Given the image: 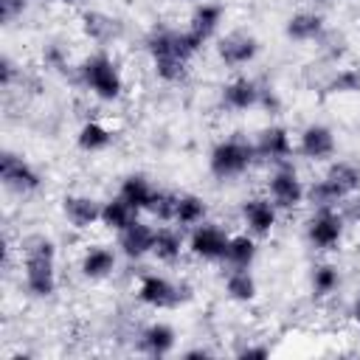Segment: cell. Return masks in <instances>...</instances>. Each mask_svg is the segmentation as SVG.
Masks as SVG:
<instances>
[{"label": "cell", "mask_w": 360, "mask_h": 360, "mask_svg": "<svg viewBox=\"0 0 360 360\" xmlns=\"http://www.w3.org/2000/svg\"><path fill=\"white\" fill-rule=\"evenodd\" d=\"M323 90L329 96H354V93H360V70L357 68H338L326 79Z\"/></svg>", "instance_id": "31"}, {"label": "cell", "mask_w": 360, "mask_h": 360, "mask_svg": "<svg viewBox=\"0 0 360 360\" xmlns=\"http://www.w3.org/2000/svg\"><path fill=\"white\" fill-rule=\"evenodd\" d=\"M214 352L211 349H205V346H197V349H188V352H183V357L186 360H194V357H211Z\"/></svg>", "instance_id": "39"}, {"label": "cell", "mask_w": 360, "mask_h": 360, "mask_svg": "<svg viewBox=\"0 0 360 360\" xmlns=\"http://www.w3.org/2000/svg\"><path fill=\"white\" fill-rule=\"evenodd\" d=\"M152 248H155V225H149L143 219H135L132 225H127L118 233V253L127 256L129 262L152 256Z\"/></svg>", "instance_id": "17"}, {"label": "cell", "mask_w": 360, "mask_h": 360, "mask_svg": "<svg viewBox=\"0 0 360 360\" xmlns=\"http://www.w3.org/2000/svg\"><path fill=\"white\" fill-rule=\"evenodd\" d=\"M262 51V42L250 31H228L225 37L217 39V59L225 68H245L250 65Z\"/></svg>", "instance_id": "11"}, {"label": "cell", "mask_w": 360, "mask_h": 360, "mask_svg": "<svg viewBox=\"0 0 360 360\" xmlns=\"http://www.w3.org/2000/svg\"><path fill=\"white\" fill-rule=\"evenodd\" d=\"M186 250V236H183V228H177L174 222L172 225H158L155 228V248H152V256L163 264H174L183 259Z\"/></svg>", "instance_id": "19"}, {"label": "cell", "mask_w": 360, "mask_h": 360, "mask_svg": "<svg viewBox=\"0 0 360 360\" xmlns=\"http://www.w3.org/2000/svg\"><path fill=\"white\" fill-rule=\"evenodd\" d=\"M135 298L141 307L163 312V309H177L186 301H191V284L174 281L163 273H143L135 284Z\"/></svg>", "instance_id": "4"}, {"label": "cell", "mask_w": 360, "mask_h": 360, "mask_svg": "<svg viewBox=\"0 0 360 360\" xmlns=\"http://www.w3.org/2000/svg\"><path fill=\"white\" fill-rule=\"evenodd\" d=\"M338 287H340V270H338V264L318 262L312 267V273H309V292H312V298L323 301V298L335 295Z\"/></svg>", "instance_id": "28"}, {"label": "cell", "mask_w": 360, "mask_h": 360, "mask_svg": "<svg viewBox=\"0 0 360 360\" xmlns=\"http://www.w3.org/2000/svg\"><path fill=\"white\" fill-rule=\"evenodd\" d=\"M112 141H115V132H112L104 121H96V118L84 121V124L76 129V146H79L84 155H98V152L110 149Z\"/></svg>", "instance_id": "23"}, {"label": "cell", "mask_w": 360, "mask_h": 360, "mask_svg": "<svg viewBox=\"0 0 360 360\" xmlns=\"http://www.w3.org/2000/svg\"><path fill=\"white\" fill-rule=\"evenodd\" d=\"M138 219V211L121 197V194H115V197H110V200H104L101 202V225L107 228V231H112V233H121L127 225H132Z\"/></svg>", "instance_id": "27"}, {"label": "cell", "mask_w": 360, "mask_h": 360, "mask_svg": "<svg viewBox=\"0 0 360 360\" xmlns=\"http://www.w3.org/2000/svg\"><path fill=\"white\" fill-rule=\"evenodd\" d=\"M262 87L256 79L250 76H233L228 79L222 87H219V104L228 110V112H248V110H256L259 101H262Z\"/></svg>", "instance_id": "12"}, {"label": "cell", "mask_w": 360, "mask_h": 360, "mask_svg": "<svg viewBox=\"0 0 360 360\" xmlns=\"http://www.w3.org/2000/svg\"><path fill=\"white\" fill-rule=\"evenodd\" d=\"M239 217H242L245 231L253 233L256 239L270 236L276 231V225H278V208H276V202L267 194L245 197L242 205H239Z\"/></svg>", "instance_id": "9"}, {"label": "cell", "mask_w": 360, "mask_h": 360, "mask_svg": "<svg viewBox=\"0 0 360 360\" xmlns=\"http://www.w3.org/2000/svg\"><path fill=\"white\" fill-rule=\"evenodd\" d=\"M28 3L31 0H0V20H3V25H11L17 17H22Z\"/></svg>", "instance_id": "35"}, {"label": "cell", "mask_w": 360, "mask_h": 360, "mask_svg": "<svg viewBox=\"0 0 360 360\" xmlns=\"http://www.w3.org/2000/svg\"><path fill=\"white\" fill-rule=\"evenodd\" d=\"M183 3H191V0H183Z\"/></svg>", "instance_id": "44"}, {"label": "cell", "mask_w": 360, "mask_h": 360, "mask_svg": "<svg viewBox=\"0 0 360 360\" xmlns=\"http://www.w3.org/2000/svg\"><path fill=\"white\" fill-rule=\"evenodd\" d=\"M354 217L360 219V191H357V200H354Z\"/></svg>", "instance_id": "41"}, {"label": "cell", "mask_w": 360, "mask_h": 360, "mask_svg": "<svg viewBox=\"0 0 360 360\" xmlns=\"http://www.w3.org/2000/svg\"><path fill=\"white\" fill-rule=\"evenodd\" d=\"M346 200V194L326 177V174H321L318 180H312L309 186H307V202L312 205V208H323V205H340Z\"/></svg>", "instance_id": "30"}, {"label": "cell", "mask_w": 360, "mask_h": 360, "mask_svg": "<svg viewBox=\"0 0 360 360\" xmlns=\"http://www.w3.org/2000/svg\"><path fill=\"white\" fill-rule=\"evenodd\" d=\"M236 357H270V346L267 343H245L236 349Z\"/></svg>", "instance_id": "37"}, {"label": "cell", "mask_w": 360, "mask_h": 360, "mask_svg": "<svg viewBox=\"0 0 360 360\" xmlns=\"http://www.w3.org/2000/svg\"><path fill=\"white\" fill-rule=\"evenodd\" d=\"M256 256H259V239L253 233L242 231V233H231L222 262L228 267H245V270H250L253 262H256Z\"/></svg>", "instance_id": "25"}, {"label": "cell", "mask_w": 360, "mask_h": 360, "mask_svg": "<svg viewBox=\"0 0 360 360\" xmlns=\"http://www.w3.org/2000/svg\"><path fill=\"white\" fill-rule=\"evenodd\" d=\"M352 318H354V321L360 323V298H357V301L352 304Z\"/></svg>", "instance_id": "40"}, {"label": "cell", "mask_w": 360, "mask_h": 360, "mask_svg": "<svg viewBox=\"0 0 360 360\" xmlns=\"http://www.w3.org/2000/svg\"><path fill=\"white\" fill-rule=\"evenodd\" d=\"M174 202H177V194H174V191L158 188V191H155V200H152V205H149V214H152L158 222H172V217H174Z\"/></svg>", "instance_id": "33"}, {"label": "cell", "mask_w": 360, "mask_h": 360, "mask_svg": "<svg viewBox=\"0 0 360 360\" xmlns=\"http://www.w3.org/2000/svg\"><path fill=\"white\" fill-rule=\"evenodd\" d=\"M295 152H298L304 160H309V163H323V160L335 158V152H338V138H335L332 127L315 121V124H307V127L298 132V138H295Z\"/></svg>", "instance_id": "10"}, {"label": "cell", "mask_w": 360, "mask_h": 360, "mask_svg": "<svg viewBox=\"0 0 360 360\" xmlns=\"http://www.w3.org/2000/svg\"><path fill=\"white\" fill-rule=\"evenodd\" d=\"M323 34H326V20H323L321 11L301 8V11L290 14L287 22H284V37H287L290 42H298V45L318 42Z\"/></svg>", "instance_id": "16"}, {"label": "cell", "mask_w": 360, "mask_h": 360, "mask_svg": "<svg viewBox=\"0 0 360 360\" xmlns=\"http://www.w3.org/2000/svg\"><path fill=\"white\" fill-rule=\"evenodd\" d=\"M259 107L262 110H267V112H278V107H281V101H278V93L273 90V87H262V101H259Z\"/></svg>", "instance_id": "38"}, {"label": "cell", "mask_w": 360, "mask_h": 360, "mask_svg": "<svg viewBox=\"0 0 360 360\" xmlns=\"http://www.w3.org/2000/svg\"><path fill=\"white\" fill-rule=\"evenodd\" d=\"M59 3H76V0H59Z\"/></svg>", "instance_id": "43"}, {"label": "cell", "mask_w": 360, "mask_h": 360, "mask_svg": "<svg viewBox=\"0 0 360 360\" xmlns=\"http://www.w3.org/2000/svg\"><path fill=\"white\" fill-rule=\"evenodd\" d=\"M177 346V329L166 321H149L138 332V352L146 357H166Z\"/></svg>", "instance_id": "15"}, {"label": "cell", "mask_w": 360, "mask_h": 360, "mask_svg": "<svg viewBox=\"0 0 360 360\" xmlns=\"http://www.w3.org/2000/svg\"><path fill=\"white\" fill-rule=\"evenodd\" d=\"M0 183H3L6 191L17 194V197H28V194L39 191L42 174L37 172V166L31 160H25L22 155L6 149L0 155Z\"/></svg>", "instance_id": "7"}, {"label": "cell", "mask_w": 360, "mask_h": 360, "mask_svg": "<svg viewBox=\"0 0 360 360\" xmlns=\"http://www.w3.org/2000/svg\"><path fill=\"white\" fill-rule=\"evenodd\" d=\"M222 22H225V8L219 3H211V0H200L188 14V28L194 34H200L205 42L219 34Z\"/></svg>", "instance_id": "20"}, {"label": "cell", "mask_w": 360, "mask_h": 360, "mask_svg": "<svg viewBox=\"0 0 360 360\" xmlns=\"http://www.w3.org/2000/svg\"><path fill=\"white\" fill-rule=\"evenodd\" d=\"M323 174L346 194V200L360 191V166H354V163H349V160H335V163H329Z\"/></svg>", "instance_id": "29"}, {"label": "cell", "mask_w": 360, "mask_h": 360, "mask_svg": "<svg viewBox=\"0 0 360 360\" xmlns=\"http://www.w3.org/2000/svg\"><path fill=\"white\" fill-rule=\"evenodd\" d=\"M304 236H307L309 248H315L321 253L338 250L340 242H343V236H346V219L338 211V205L312 208V214L304 222Z\"/></svg>", "instance_id": "5"}, {"label": "cell", "mask_w": 360, "mask_h": 360, "mask_svg": "<svg viewBox=\"0 0 360 360\" xmlns=\"http://www.w3.org/2000/svg\"><path fill=\"white\" fill-rule=\"evenodd\" d=\"M264 188H267V197L276 202L278 211H295L301 202H307V183L301 180L292 160L273 166Z\"/></svg>", "instance_id": "6"}, {"label": "cell", "mask_w": 360, "mask_h": 360, "mask_svg": "<svg viewBox=\"0 0 360 360\" xmlns=\"http://www.w3.org/2000/svg\"><path fill=\"white\" fill-rule=\"evenodd\" d=\"M155 186H152V180L146 177V174H138V172H132V174H127L124 180H121V188H118V194L138 211V214H149V205H152V200H155Z\"/></svg>", "instance_id": "24"}, {"label": "cell", "mask_w": 360, "mask_h": 360, "mask_svg": "<svg viewBox=\"0 0 360 360\" xmlns=\"http://www.w3.org/2000/svg\"><path fill=\"white\" fill-rule=\"evenodd\" d=\"M79 84L98 101L112 104L124 96V73L107 51H93L76 65Z\"/></svg>", "instance_id": "2"}, {"label": "cell", "mask_w": 360, "mask_h": 360, "mask_svg": "<svg viewBox=\"0 0 360 360\" xmlns=\"http://www.w3.org/2000/svg\"><path fill=\"white\" fill-rule=\"evenodd\" d=\"M208 219V202L200 197V194H191V191H186V194H177V202H174V217H172V222L177 225V228H194V225H200V222H205Z\"/></svg>", "instance_id": "26"}, {"label": "cell", "mask_w": 360, "mask_h": 360, "mask_svg": "<svg viewBox=\"0 0 360 360\" xmlns=\"http://www.w3.org/2000/svg\"><path fill=\"white\" fill-rule=\"evenodd\" d=\"M256 160H259V155H256L253 141H248L242 135H231V138H222L211 146L208 172H211V177L225 183V180H236V177L248 174Z\"/></svg>", "instance_id": "3"}, {"label": "cell", "mask_w": 360, "mask_h": 360, "mask_svg": "<svg viewBox=\"0 0 360 360\" xmlns=\"http://www.w3.org/2000/svg\"><path fill=\"white\" fill-rule=\"evenodd\" d=\"M118 267V250L110 245H90L79 259V273L87 281H104Z\"/></svg>", "instance_id": "18"}, {"label": "cell", "mask_w": 360, "mask_h": 360, "mask_svg": "<svg viewBox=\"0 0 360 360\" xmlns=\"http://www.w3.org/2000/svg\"><path fill=\"white\" fill-rule=\"evenodd\" d=\"M222 290H225V298L233 304H250L259 295L256 276L245 267H228V273L222 278Z\"/></svg>", "instance_id": "21"}, {"label": "cell", "mask_w": 360, "mask_h": 360, "mask_svg": "<svg viewBox=\"0 0 360 360\" xmlns=\"http://www.w3.org/2000/svg\"><path fill=\"white\" fill-rule=\"evenodd\" d=\"M231 233L217 225V222H200L188 231L186 236V250L197 259V262H222L225 259V248H228Z\"/></svg>", "instance_id": "8"}, {"label": "cell", "mask_w": 360, "mask_h": 360, "mask_svg": "<svg viewBox=\"0 0 360 360\" xmlns=\"http://www.w3.org/2000/svg\"><path fill=\"white\" fill-rule=\"evenodd\" d=\"M42 62H45V68H51V70H65V68H68V51H65L59 42H48V45L42 48Z\"/></svg>", "instance_id": "34"}, {"label": "cell", "mask_w": 360, "mask_h": 360, "mask_svg": "<svg viewBox=\"0 0 360 360\" xmlns=\"http://www.w3.org/2000/svg\"><path fill=\"white\" fill-rule=\"evenodd\" d=\"M20 73H22V70L17 68V62L6 53V56L0 59V84H3V90H11V87H14V82L20 79Z\"/></svg>", "instance_id": "36"}, {"label": "cell", "mask_w": 360, "mask_h": 360, "mask_svg": "<svg viewBox=\"0 0 360 360\" xmlns=\"http://www.w3.org/2000/svg\"><path fill=\"white\" fill-rule=\"evenodd\" d=\"M79 25H82V34L90 42H98V45H104V42H110V39H115L121 34V22L115 17H110V14H104V11H96V8L84 11L79 17Z\"/></svg>", "instance_id": "22"}, {"label": "cell", "mask_w": 360, "mask_h": 360, "mask_svg": "<svg viewBox=\"0 0 360 360\" xmlns=\"http://www.w3.org/2000/svg\"><path fill=\"white\" fill-rule=\"evenodd\" d=\"M20 248H22V290L31 298H51L59 287L56 242L45 233H31Z\"/></svg>", "instance_id": "1"}, {"label": "cell", "mask_w": 360, "mask_h": 360, "mask_svg": "<svg viewBox=\"0 0 360 360\" xmlns=\"http://www.w3.org/2000/svg\"><path fill=\"white\" fill-rule=\"evenodd\" d=\"M31 3H48V0H31Z\"/></svg>", "instance_id": "42"}, {"label": "cell", "mask_w": 360, "mask_h": 360, "mask_svg": "<svg viewBox=\"0 0 360 360\" xmlns=\"http://www.w3.org/2000/svg\"><path fill=\"white\" fill-rule=\"evenodd\" d=\"M253 146H256L259 160H264V163H270V166L287 163V160L292 158V152H295L292 135H290V129L281 127V124L264 127V129L259 132V138L253 141Z\"/></svg>", "instance_id": "13"}, {"label": "cell", "mask_w": 360, "mask_h": 360, "mask_svg": "<svg viewBox=\"0 0 360 360\" xmlns=\"http://www.w3.org/2000/svg\"><path fill=\"white\" fill-rule=\"evenodd\" d=\"M62 217L76 231H87L93 225H101V200H96L90 194H65L62 197Z\"/></svg>", "instance_id": "14"}, {"label": "cell", "mask_w": 360, "mask_h": 360, "mask_svg": "<svg viewBox=\"0 0 360 360\" xmlns=\"http://www.w3.org/2000/svg\"><path fill=\"white\" fill-rule=\"evenodd\" d=\"M152 70L160 82L166 84H177L188 76V62L180 59V56H160V59H152Z\"/></svg>", "instance_id": "32"}]
</instances>
